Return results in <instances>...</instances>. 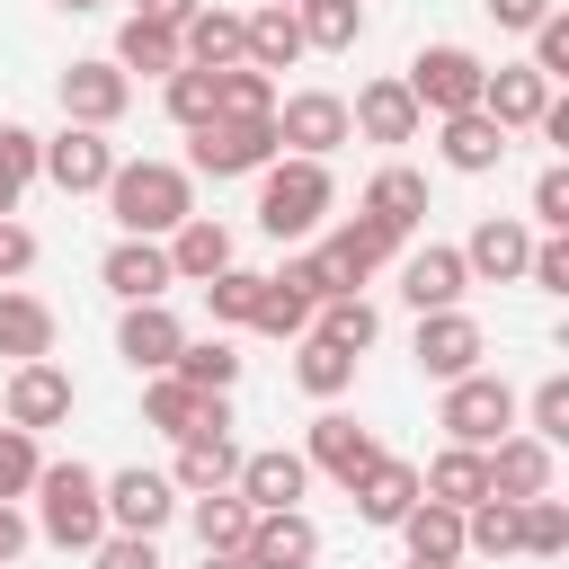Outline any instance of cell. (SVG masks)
<instances>
[{"instance_id": "cell-50", "label": "cell", "mask_w": 569, "mask_h": 569, "mask_svg": "<svg viewBox=\"0 0 569 569\" xmlns=\"http://www.w3.org/2000/svg\"><path fill=\"white\" fill-rule=\"evenodd\" d=\"M249 329H267V338H311V302L302 293H284L276 276H267V302H258V320Z\"/></svg>"}, {"instance_id": "cell-31", "label": "cell", "mask_w": 569, "mask_h": 569, "mask_svg": "<svg viewBox=\"0 0 569 569\" xmlns=\"http://www.w3.org/2000/svg\"><path fill=\"white\" fill-rule=\"evenodd\" d=\"M418 507V462H400V453H382L365 480H356V516L365 525H400Z\"/></svg>"}, {"instance_id": "cell-42", "label": "cell", "mask_w": 569, "mask_h": 569, "mask_svg": "<svg viewBox=\"0 0 569 569\" xmlns=\"http://www.w3.org/2000/svg\"><path fill=\"white\" fill-rule=\"evenodd\" d=\"M204 400H213V391H187V382H178V373H151V391H142V418H151V427H160V436H187V427H196V409H204Z\"/></svg>"}, {"instance_id": "cell-46", "label": "cell", "mask_w": 569, "mask_h": 569, "mask_svg": "<svg viewBox=\"0 0 569 569\" xmlns=\"http://www.w3.org/2000/svg\"><path fill=\"white\" fill-rule=\"evenodd\" d=\"M204 302H213V320H258V302H267V276H258V267H222V276L204 284Z\"/></svg>"}, {"instance_id": "cell-36", "label": "cell", "mask_w": 569, "mask_h": 569, "mask_svg": "<svg viewBox=\"0 0 569 569\" xmlns=\"http://www.w3.org/2000/svg\"><path fill=\"white\" fill-rule=\"evenodd\" d=\"M293 27H302V53H347L365 36V0H302Z\"/></svg>"}, {"instance_id": "cell-2", "label": "cell", "mask_w": 569, "mask_h": 569, "mask_svg": "<svg viewBox=\"0 0 569 569\" xmlns=\"http://www.w3.org/2000/svg\"><path fill=\"white\" fill-rule=\"evenodd\" d=\"M338 187H329V160H267L258 169V231L267 240H311L329 222Z\"/></svg>"}, {"instance_id": "cell-49", "label": "cell", "mask_w": 569, "mask_h": 569, "mask_svg": "<svg viewBox=\"0 0 569 569\" xmlns=\"http://www.w3.org/2000/svg\"><path fill=\"white\" fill-rule=\"evenodd\" d=\"M276 284H284V293H302V302H311V311H320V302H329V293H347V284H338V276H329V258H320V249H293V258H284V267H276Z\"/></svg>"}, {"instance_id": "cell-48", "label": "cell", "mask_w": 569, "mask_h": 569, "mask_svg": "<svg viewBox=\"0 0 569 569\" xmlns=\"http://www.w3.org/2000/svg\"><path fill=\"white\" fill-rule=\"evenodd\" d=\"M36 471H44L36 436H27V427H0V498H9V507H18L27 489H36Z\"/></svg>"}, {"instance_id": "cell-52", "label": "cell", "mask_w": 569, "mask_h": 569, "mask_svg": "<svg viewBox=\"0 0 569 569\" xmlns=\"http://www.w3.org/2000/svg\"><path fill=\"white\" fill-rule=\"evenodd\" d=\"M533 222H542V231H551V240H560V231H569V169H560V160H551V169H542V178H533Z\"/></svg>"}, {"instance_id": "cell-34", "label": "cell", "mask_w": 569, "mask_h": 569, "mask_svg": "<svg viewBox=\"0 0 569 569\" xmlns=\"http://www.w3.org/2000/svg\"><path fill=\"white\" fill-rule=\"evenodd\" d=\"M107 62H116L124 80H133V71L169 80V71H178V36H169V27H151V18H124V27H116V53H107Z\"/></svg>"}, {"instance_id": "cell-45", "label": "cell", "mask_w": 569, "mask_h": 569, "mask_svg": "<svg viewBox=\"0 0 569 569\" xmlns=\"http://www.w3.org/2000/svg\"><path fill=\"white\" fill-rule=\"evenodd\" d=\"M27 187H36V133L27 124H0V222L18 213Z\"/></svg>"}, {"instance_id": "cell-51", "label": "cell", "mask_w": 569, "mask_h": 569, "mask_svg": "<svg viewBox=\"0 0 569 569\" xmlns=\"http://www.w3.org/2000/svg\"><path fill=\"white\" fill-rule=\"evenodd\" d=\"M533 71H542V80H551V89H560V80H569V9H551V18H542V27H533Z\"/></svg>"}, {"instance_id": "cell-13", "label": "cell", "mask_w": 569, "mask_h": 569, "mask_svg": "<svg viewBox=\"0 0 569 569\" xmlns=\"http://www.w3.org/2000/svg\"><path fill=\"white\" fill-rule=\"evenodd\" d=\"M124 107H133V80H124L116 62H71V71H62V124L107 133Z\"/></svg>"}, {"instance_id": "cell-17", "label": "cell", "mask_w": 569, "mask_h": 569, "mask_svg": "<svg viewBox=\"0 0 569 569\" xmlns=\"http://www.w3.org/2000/svg\"><path fill=\"white\" fill-rule=\"evenodd\" d=\"M231 471H240V445H231V427H196V436H178L169 489H178V498H213V489H231Z\"/></svg>"}, {"instance_id": "cell-7", "label": "cell", "mask_w": 569, "mask_h": 569, "mask_svg": "<svg viewBox=\"0 0 569 569\" xmlns=\"http://www.w3.org/2000/svg\"><path fill=\"white\" fill-rule=\"evenodd\" d=\"M36 178H53L62 196H98L116 178V142L89 133V124H62L53 142H36Z\"/></svg>"}, {"instance_id": "cell-62", "label": "cell", "mask_w": 569, "mask_h": 569, "mask_svg": "<svg viewBox=\"0 0 569 569\" xmlns=\"http://www.w3.org/2000/svg\"><path fill=\"white\" fill-rule=\"evenodd\" d=\"M267 9H302V0H267Z\"/></svg>"}, {"instance_id": "cell-60", "label": "cell", "mask_w": 569, "mask_h": 569, "mask_svg": "<svg viewBox=\"0 0 569 569\" xmlns=\"http://www.w3.org/2000/svg\"><path fill=\"white\" fill-rule=\"evenodd\" d=\"M409 569H462V560H409Z\"/></svg>"}, {"instance_id": "cell-59", "label": "cell", "mask_w": 569, "mask_h": 569, "mask_svg": "<svg viewBox=\"0 0 569 569\" xmlns=\"http://www.w3.org/2000/svg\"><path fill=\"white\" fill-rule=\"evenodd\" d=\"M204 569H249V560L240 551H204Z\"/></svg>"}, {"instance_id": "cell-21", "label": "cell", "mask_w": 569, "mask_h": 569, "mask_svg": "<svg viewBox=\"0 0 569 569\" xmlns=\"http://www.w3.org/2000/svg\"><path fill=\"white\" fill-rule=\"evenodd\" d=\"M98 276H107V293H116V302H160V293L178 284L160 240H116V249L98 258Z\"/></svg>"}, {"instance_id": "cell-15", "label": "cell", "mask_w": 569, "mask_h": 569, "mask_svg": "<svg viewBox=\"0 0 569 569\" xmlns=\"http://www.w3.org/2000/svg\"><path fill=\"white\" fill-rule=\"evenodd\" d=\"M525 258H533V231H525L516 213H489V222H471V240H462V276H471V284H516Z\"/></svg>"}, {"instance_id": "cell-6", "label": "cell", "mask_w": 569, "mask_h": 569, "mask_svg": "<svg viewBox=\"0 0 569 569\" xmlns=\"http://www.w3.org/2000/svg\"><path fill=\"white\" fill-rule=\"evenodd\" d=\"M507 427H516V391H507L498 373H462V382H445V436H453V445L489 453Z\"/></svg>"}, {"instance_id": "cell-1", "label": "cell", "mask_w": 569, "mask_h": 569, "mask_svg": "<svg viewBox=\"0 0 569 569\" xmlns=\"http://www.w3.org/2000/svg\"><path fill=\"white\" fill-rule=\"evenodd\" d=\"M107 213L124 222V240H169L187 213H196V178L178 160H116V178L98 187Z\"/></svg>"}, {"instance_id": "cell-8", "label": "cell", "mask_w": 569, "mask_h": 569, "mask_svg": "<svg viewBox=\"0 0 569 569\" xmlns=\"http://www.w3.org/2000/svg\"><path fill=\"white\" fill-rule=\"evenodd\" d=\"M0 418L9 427H62L71 418V373L53 365V356H36V365H9V382H0Z\"/></svg>"}, {"instance_id": "cell-53", "label": "cell", "mask_w": 569, "mask_h": 569, "mask_svg": "<svg viewBox=\"0 0 569 569\" xmlns=\"http://www.w3.org/2000/svg\"><path fill=\"white\" fill-rule=\"evenodd\" d=\"M89 569H160V542H151V533H107V542L89 551Z\"/></svg>"}, {"instance_id": "cell-26", "label": "cell", "mask_w": 569, "mask_h": 569, "mask_svg": "<svg viewBox=\"0 0 569 569\" xmlns=\"http://www.w3.org/2000/svg\"><path fill=\"white\" fill-rule=\"evenodd\" d=\"M436 151H445V169L480 178V169H498V160H507V133H498L480 107H462V116H436Z\"/></svg>"}, {"instance_id": "cell-9", "label": "cell", "mask_w": 569, "mask_h": 569, "mask_svg": "<svg viewBox=\"0 0 569 569\" xmlns=\"http://www.w3.org/2000/svg\"><path fill=\"white\" fill-rule=\"evenodd\" d=\"M98 498H107V533H160L169 516H178V489H169V471H116V480H98Z\"/></svg>"}, {"instance_id": "cell-12", "label": "cell", "mask_w": 569, "mask_h": 569, "mask_svg": "<svg viewBox=\"0 0 569 569\" xmlns=\"http://www.w3.org/2000/svg\"><path fill=\"white\" fill-rule=\"evenodd\" d=\"M302 462L356 489V480H365V471L382 462V445H373V436H365V427H356L347 409H320V418H311V436H302Z\"/></svg>"}, {"instance_id": "cell-30", "label": "cell", "mask_w": 569, "mask_h": 569, "mask_svg": "<svg viewBox=\"0 0 569 569\" xmlns=\"http://www.w3.org/2000/svg\"><path fill=\"white\" fill-rule=\"evenodd\" d=\"M0 356H9V365H36V356H53V302H36V293L0 284Z\"/></svg>"}, {"instance_id": "cell-37", "label": "cell", "mask_w": 569, "mask_h": 569, "mask_svg": "<svg viewBox=\"0 0 569 569\" xmlns=\"http://www.w3.org/2000/svg\"><path fill=\"white\" fill-rule=\"evenodd\" d=\"M213 116H231V124H267V116H276V80L249 71V62L213 71Z\"/></svg>"}, {"instance_id": "cell-3", "label": "cell", "mask_w": 569, "mask_h": 569, "mask_svg": "<svg viewBox=\"0 0 569 569\" xmlns=\"http://www.w3.org/2000/svg\"><path fill=\"white\" fill-rule=\"evenodd\" d=\"M36 533L62 542V551H98L107 542V498H98L89 462H44L36 471Z\"/></svg>"}, {"instance_id": "cell-41", "label": "cell", "mask_w": 569, "mask_h": 569, "mask_svg": "<svg viewBox=\"0 0 569 569\" xmlns=\"http://www.w3.org/2000/svg\"><path fill=\"white\" fill-rule=\"evenodd\" d=\"M169 373H178L187 391H231V382H240V356H231V338H187Z\"/></svg>"}, {"instance_id": "cell-5", "label": "cell", "mask_w": 569, "mask_h": 569, "mask_svg": "<svg viewBox=\"0 0 569 569\" xmlns=\"http://www.w3.org/2000/svg\"><path fill=\"white\" fill-rule=\"evenodd\" d=\"M276 151H293V160H329L338 142H347V98L338 89H293V98H276Z\"/></svg>"}, {"instance_id": "cell-23", "label": "cell", "mask_w": 569, "mask_h": 569, "mask_svg": "<svg viewBox=\"0 0 569 569\" xmlns=\"http://www.w3.org/2000/svg\"><path fill=\"white\" fill-rule=\"evenodd\" d=\"M240 560H249V569H311V560H320V525H311L302 507H284V516H258Z\"/></svg>"}, {"instance_id": "cell-16", "label": "cell", "mask_w": 569, "mask_h": 569, "mask_svg": "<svg viewBox=\"0 0 569 569\" xmlns=\"http://www.w3.org/2000/svg\"><path fill=\"white\" fill-rule=\"evenodd\" d=\"M178 347H187V329H178V311H169V302H124L116 356H124L133 373H169V365H178Z\"/></svg>"}, {"instance_id": "cell-61", "label": "cell", "mask_w": 569, "mask_h": 569, "mask_svg": "<svg viewBox=\"0 0 569 569\" xmlns=\"http://www.w3.org/2000/svg\"><path fill=\"white\" fill-rule=\"evenodd\" d=\"M53 9H107V0H53Z\"/></svg>"}, {"instance_id": "cell-29", "label": "cell", "mask_w": 569, "mask_h": 569, "mask_svg": "<svg viewBox=\"0 0 569 569\" xmlns=\"http://www.w3.org/2000/svg\"><path fill=\"white\" fill-rule=\"evenodd\" d=\"M418 498H436V507H480V498H489V453L445 445V453L418 471Z\"/></svg>"}, {"instance_id": "cell-25", "label": "cell", "mask_w": 569, "mask_h": 569, "mask_svg": "<svg viewBox=\"0 0 569 569\" xmlns=\"http://www.w3.org/2000/svg\"><path fill=\"white\" fill-rule=\"evenodd\" d=\"M489 498H551V445H533V436H498L489 445Z\"/></svg>"}, {"instance_id": "cell-55", "label": "cell", "mask_w": 569, "mask_h": 569, "mask_svg": "<svg viewBox=\"0 0 569 569\" xmlns=\"http://www.w3.org/2000/svg\"><path fill=\"white\" fill-rule=\"evenodd\" d=\"M36 267V231L27 222H0V276H27Z\"/></svg>"}, {"instance_id": "cell-18", "label": "cell", "mask_w": 569, "mask_h": 569, "mask_svg": "<svg viewBox=\"0 0 569 569\" xmlns=\"http://www.w3.org/2000/svg\"><path fill=\"white\" fill-rule=\"evenodd\" d=\"M231 489L258 507V516H284V507H302V489H311V462L302 453H240V471H231Z\"/></svg>"}, {"instance_id": "cell-22", "label": "cell", "mask_w": 569, "mask_h": 569, "mask_svg": "<svg viewBox=\"0 0 569 569\" xmlns=\"http://www.w3.org/2000/svg\"><path fill=\"white\" fill-rule=\"evenodd\" d=\"M462 249H409L400 258V302L409 311H462Z\"/></svg>"}, {"instance_id": "cell-27", "label": "cell", "mask_w": 569, "mask_h": 569, "mask_svg": "<svg viewBox=\"0 0 569 569\" xmlns=\"http://www.w3.org/2000/svg\"><path fill=\"white\" fill-rule=\"evenodd\" d=\"M178 62H187V71H231V62H240V9H213V0H204V9L178 27Z\"/></svg>"}, {"instance_id": "cell-44", "label": "cell", "mask_w": 569, "mask_h": 569, "mask_svg": "<svg viewBox=\"0 0 569 569\" xmlns=\"http://www.w3.org/2000/svg\"><path fill=\"white\" fill-rule=\"evenodd\" d=\"M516 525H525L516 551H533V560H560V551H569V507H560V498H525Z\"/></svg>"}, {"instance_id": "cell-33", "label": "cell", "mask_w": 569, "mask_h": 569, "mask_svg": "<svg viewBox=\"0 0 569 569\" xmlns=\"http://www.w3.org/2000/svg\"><path fill=\"white\" fill-rule=\"evenodd\" d=\"M391 533L409 542V560H462V507H436V498H418V507H409Z\"/></svg>"}, {"instance_id": "cell-56", "label": "cell", "mask_w": 569, "mask_h": 569, "mask_svg": "<svg viewBox=\"0 0 569 569\" xmlns=\"http://www.w3.org/2000/svg\"><path fill=\"white\" fill-rule=\"evenodd\" d=\"M480 9H489L498 27H516V36H533V27L551 18V0H480Z\"/></svg>"}, {"instance_id": "cell-28", "label": "cell", "mask_w": 569, "mask_h": 569, "mask_svg": "<svg viewBox=\"0 0 569 569\" xmlns=\"http://www.w3.org/2000/svg\"><path fill=\"white\" fill-rule=\"evenodd\" d=\"M240 62L267 71V80L293 71V62H302V27H293V9H249V18H240Z\"/></svg>"}, {"instance_id": "cell-35", "label": "cell", "mask_w": 569, "mask_h": 569, "mask_svg": "<svg viewBox=\"0 0 569 569\" xmlns=\"http://www.w3.org/2000/svg\"><path fill=\"white\" fill-rule=\"evenodd\" d=\"M311 338H329V347H347V356H365V347L382 338V311H373L365 293H329V302L311 311Z\"/></svg>"}, {"instance_id": "cell-47", "label": "cell", "mask_w": 569, "mask_h": 569, "mask_svg": "<svg viewBox=\"0 0 569 569\" xmlns=\"http://www.w3.org/2000/svg\"><path fill=\"white\" fill-rule=\"evenodd\" d=\"M160 98H169V124H187V133H196V124H213V71H187V62H178Z\"/></svg>"}, {"instance_id": "cell-4", "label": "cell", "mask_w": 569, "mask_h": 569, "mask_svg": "<svg viewBox=\"0 0 569 569\" xmlns=\"http://www.w3.org/2000/svg\"><path fill=\"white\" fill-rule=\"evenodd\" d=\"M480 80H489V62H480L471 44H427V53L400 71V89L418 98V116H462V107H480Z\"/></svg>"}, {"instance_id": "cell-19", "label": "cell", "mask_w": 569, "mask_h": 569, "mask_svg": "<svg viewBox=\"0 0 569 569\" xmlns=\"http://www.w3.org/2000/svg\"><path fill=\"white\" fill-rule=\"evenodd\" d=\"M542 107H551V80H542L533 62H498V71L480 80V116H489L498 133H525Z\"/></svg>"}, {"instance_id": "cell-38", "label": "cell", "mask_w": 569, "mask_h": 569, "mask_svg": "<svg viewBox=\"0 0 569 569\" xmlns=\"http://www.w3.org/2000/svg\"><path fill=\"white\" fill-rule=\"evenodd\" d=\"M249 525H258V507H249L240 489L196 498V542H204V551H249Z\"/></svg>"}, {"instance_id": "cell-24", "label": "cell", "mask_w": 569, "mask_h": 569, "mask_svg": "<svg viewBox=\"0 0 569 569\" xmlns=\"http://www.w3.org/2000/svg\"><path fill=\"white\" fill-rule=\"evenodd\" d=\"M160 249H169V276H178V284H213V276L231 267V231H222L213 213H187Z\"/></svg>"}, {"instance_id": "cell-54", "label": "cell", "mask_w": 569, "mask_h": 569, "mask_svg": "<svg viewBox=\"0 0 569 569\" xmlns=\"http://www.w3.org/2000/svg\"><path fill=\"white\" fill-rule=\"evenodd\" d=\"M525 284H542V293H569V240H533V258H525Z\"/></svg>"}, {"instance_id": "cell-43", "label": "cell", "mask_w": 569, "mask_h": 569, "mask_svg": "<svg viewBox=\"0 0 569 569\" xmlns=\"http://www.w3.org/2000/svg\"><path fill=\"white\" fill-rule=\"evenodd\" d=\"M525 436H533V445H569V373H542V382H533Z\"/></svg>"}, {"instance_id": "cell-20", "label": "cell", "mask_w": 569, "mask_h": 569, "mask_svg": "<svg viewBox=\"0 0 569 569\" xmlns=\"http://www.w3.org/2000/svg\"><path fill=\"white\" fill-rule=\"evenodd\" d=\"M418 98L400 89V80H365L356 89V107H347V133H365V142H418Z\"/></svg>"}, {"instance_id": "cell-39", "label": "cell", "mask_w": 569, "mask_h": 569, "mask_svg": "<svg viewBox=\"0 0 569 569\" xmlns=\"http://www.w3.org/2000/svg\"><path fill=\"white\" fill-rule=\"evenodd\" d=\"M293 382H302L311 400H338V391L356 382V356L329 347V338H293Z\"/></svg>"}, {"instance_id": "cell-14", "label": "cell", "mask_w": 569, "mask_h": 569, "mask_svg": "<svg viewBox=\"0 0 569 569\" xmlns=\"http://www.w3.org/2000/svg\"><path fill=\"white\" fill-rule=\"evenodd\" d=\"M320 258H329V276L356 293L373 267H391V258H400V231H391V222H373V213H347V222L320 240Z\"/></svg>"}, {"instance_id": "cell-57", "label": "cell", "mask_w": 569, "mask_h": 569, "mask_svg": "<svg viewBox=\"0 0 569 569\" xmlns=\"http://www.w3.org/2000/svg\"><path fill=\"white\" fill-rule=\"evenodd\" d=\"M27 542H36V525H27V516H18L9 498H0V569H9V560H18Z\"/></svg>"}, {"instance_id": "cell-10", "label": "cell", "mask_w": 569, "mask_h": 569, "mask_svg": "<svg viewBox=\"0 0 569 569\" xmlns=\"http://www.w3.org/2000/svg\"><path fill=\"white\" fill-rule=\"evenodd\" d=\"M267 160H276V124H231V116L196 124V169L204 178H258Z\"/></svg>"}, {"instance_id": "cell-32", "label": "cell", "mask_w": 569, "mask_h": 569, "mask_svg": "<svg viewBox=\"0 0 569 569\" xmlns=\"http://www.w3.org/2000/svg\"><path fill=\"white\" fill-rule=\"evenodd\" d=\"M365 213H373V222H391V231L409 240V231H418V213H427V178H418V169H400V160H391V169H373Z\"/></svg>"}, {"instance_id": "cell-58", "label": "cell", "mask_w": 569, "mask_h": 569, "mask_svg": "<svg viewBox=\"0 0 569 569\" xmlns=\"http://www.w3.org/2000/svg\"><path fill=\"white\" fill-rule=\"evenodd\" d=\"M196 9H204V0H142V9H133V18H151V27H169V36H178V27H187V18H196Z\"/></svg>"}, {"instance_id": "cell-40", "label": "cell", "mask_w": 569, "mask_h": 569, "mask_svg": "<svg viewBox=\"0 0 569 569\" xmlns=\"http://www.w3.org/2000/svg\"><path fill=\"white\" fill-rule=\"evenodd\" d=\"M525 542V525H516V498H480V507H462V551H480V560H507Z\"/></svg>"}, {"instance_id": "cell-11", "label": "cell", "mask_w": 569, "mask_h": 569, "mask_svg": "<svg viewBox=\"0 0 569 569\" xmlns=\"http://www.w3.org/2000/svg\"><path fill=\"white\" fill-rule=\"evenodd\" d=\"M480 356H489V338H480V320H471V311H418V365H427L436 382L480 373Z\"/></svg>"}]
</instances>
